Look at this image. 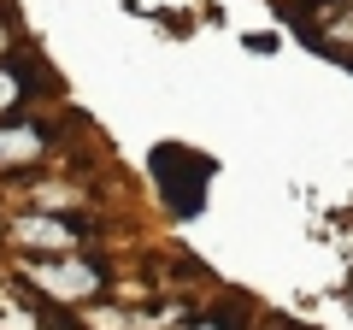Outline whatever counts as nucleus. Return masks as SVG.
I'll return each instance as SVG.
<instances>
[{"label": "nucleus", "mask_w": 353, "mask_h": 330, "mask_svg": "<svg viewBox=\"0 0 353 330\" xmlns=\"http://www.w3.org/2000/svg\"><path fill=\"white\" fill-rule=\"evenodd\" d=\"M30 153H41L36 130H6V136H0V165H6V159H30Z\"/></svg>", "instance_id": "nucleus-1"}]
</instances>
